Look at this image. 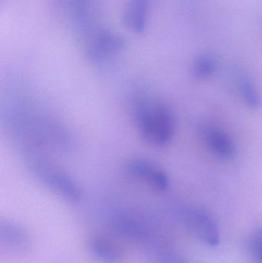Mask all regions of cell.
I'll list each match as a JSON object with an SVG mask.
<instances>
[{
  "mask_svg": "<svg viewBox=\"0 0 262 263\" xmlns=\"http://www.w3.org/2000/svg\"><path fill=\"white\" fill-rule=\"evenodd\" d=\"M124 48V42L109 30H102L91 38L88 43V58L96 64L109 62L115 58Z\"/></svg>",
  "mask_w": 262,
  "mask_h": 263,
  "instance_id": "3957f363",
  "label": "cell"
},
{
  "mask_svg": "<svg viewBox=\"0 0 262 263\" xmlns=\"http://www.w3.org/2000/svg\"><path fill=\"white\" fill-rule=\"evenodd\" d=\"M125 170L129 177L146 182L155 190L165 191L169 188V180L166 173L146 159H132L126 164Z\"/></svg>",
  "mask_w": 262,
  "mask_h": 263,
  "instance_id": "5b68a950",
  "label": "cell"
},
{
  "mask_svg": "<svg viewBox=\"0 0 262 263\" xmlns=\"http://www.w3.org/2000/svg\"><path fill=\"white\" fill-rule=\"evenodd\" d=\"M0 240L15 252L28 251L32 246L29 230L21 224L11 221H3L0 223Z\"/></svg>",
  "mask_w": 262,
  "mask_h": 263,
  "instance_id": "52a82bcc",
  "label": "cell"
},
{
  "mask_svg": "<svg viewBox=\"0 0 262 263\" xmlns=\"http://www.w3.org/2000/svg\"><path fill=\"white\" fill-rule=\"evenodd\" d=\"M201 136L209 150L220 159H230L235 156L236 146L232 138L220 128L203 126Z\"/></svg>",
  "mask_w": 262,
  "mask_h": 263,
  "instance_id": "8992f818",
  "label": "cell"
},
{
  "mask_svg": "<svg viewBox=\"0 0 262 263\" xmlns=\"http://www.w3.org/2000/svg\"><path fill=\"white\" fill-rule=\"evenodd\" d=\"M133 117L140 136L150 145L165 146L173 139L175 118L164 103L145 96L139 97L134 102Z\"/></svg>",
  "mask_w": 262,
  "mask_h": 263,
  "instance_id": "6da1fadb",
  "label": "cell"
},
{
  "mask_svg": "<svg viewBox=\"0 0 262 263\" xmlns=\"http://www.w3.org/2000/svg\"><path fill=\"white\" fill-rule=\"evenodd\" d=\"M89 250L92 257L99 263H123V256L115 244L101 236L92 238Z\"/></svg>",
  "mask_w": 262,
  "mask_h": 263,
  "instance_id": "30bf717a",
  "label": "cell"
},
{
  "mask_svg": "<svg viewBox=\"0 0 262 263\" xmlns=\"http://www.w3.org/2000/svg\"><path fill=\"white\" fill-rule=\"evenodd\" d=\"M237 84L241 100L249 109H260L261 106V98L258 89L252 80L244 73L238 74L237 77Z\"/></svg>",
  "mask_w": 262,
  "mask_h": 263,
  "instance_id": "8fae6325",
  "label": "cell"
},
{
  "mask_svg": "<svg viewBox=\"0 0 262 263\" xmlns=\"http://www.w3.org/2000/svg\"><path fill=\"white\" fill-rule=\"evenodd\" d=\"M150 6L151 0H129L123 13V23L134 32H144Z\"/></svg>",
  "mask_w": 262,
  "mask_h": 263,
  "instance_id": "ba28073f",
  "label": "cell"
},
{
  "mask_svg": "<svg viewBox=\"0 0 262 263\" xmlns=\"http://www.w3.org/2000/svg\"><path fill=\"white\" fill-rule=\"evenodd\" d=\"M112 228L126 239L138 243L149 244L153 239L152 229L143 219L128 213H116L111 218Z\"/></svg>",
  "mask_w": 262,
  "mask_h": 263,
  "instance_id": "277c9868",
  "label": "cell"
},
{
  "mask_svg": "<svg viewBox=\"0 0 262 263\" xmlns=\"http://www.w3.org/2000/svg\"><path fill=\"white\" fill-rule=\"evenodd\" d=\"M29 163L34 176L51 192L69 203L81 202V190L66 172L42 159H31Z\"/></svg>",
  "mask_w": 262,
  "mask_h": 263,
  "instance_id": "7a4b0ae2",
  "label": "cell"
},
{
  "mask_svg": "<svg viewBox=\"0 0 262 263\" xmlns=\"http://www.w3.org/2000/svg\"><path fill=\"white\" fill-rule=\"evenodd\" d=\"M216 63L210 55H203L196 59L192 65V75L199 80H205L215 73Z\"/></svg>",
  "mask_w": 262,
  "mask_h": 263,
  "instance_id": "7c38bea8",
  "label": "cell"
},
{
  "mask_svg": "<svg viewBox=\"0 0 262 263\" xmlns=\"http://www.w3.org/2000/svg\"><path fill=\"white\" fill-rule=\"evenodd\" d=\"M188 221L192 222L194 230L200 238L207 242L209 245L218 243V232L216 225L210 215L205 210H194L188 212L186 215Z\"/></svg>",
  "mask_w": 262,
  "mask_h": 263,
  "instance_id": "9c48e42d",
  "label": "cell"
}]
</instances>
